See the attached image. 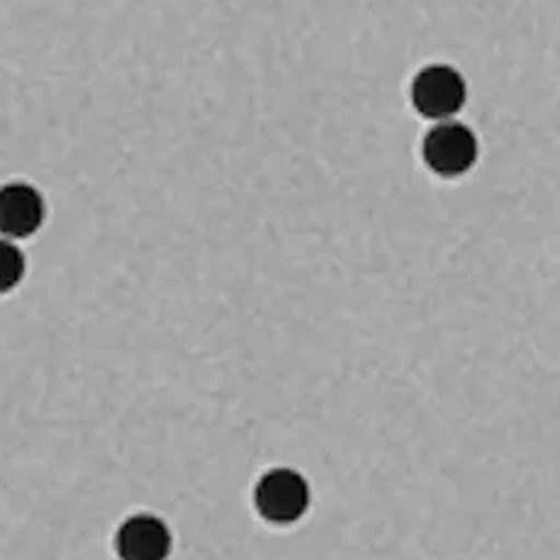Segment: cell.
Returning a JSON list of instances; mask_svg holds the SVG:
<instances>
[{
    "label": "cell",
    "mask_w": 560,
    "mask_h": 560,
    "mask_svg": "<svg viewBox=\"0 0 560 560\" xmlns=\"http://www.w3.org/2000/svg\"><path fill=\"white\" fill-rule=\"evenodd\" d=\"M254 508L271 524H295L310 508V485L293 468L268 470L254 488Z\"/></svg>",
    "instance_id": "1"
},
{
    "label": "cell",
    "mask_w": 560,
    "mask_h": 560,
    "mask_svg": "<svg viewBox=\"0 0 560 560\" xmlns=\"http://www.w3.org/2000/svg\"><path fill=\"white\" fill-rule=\"evenodd\" d=\"M409 95H412L419 115L427 120L444 122L454 120V115L466 103L468 91L460 71L446 67V63H432L417 73Z\"/></svg>",
    "instance_id": "2"
},
{
    "label": "cell",
    "mask_w": 560,
    "mask_h": 560,
    "mask_svg": "<svg viewBox=\"0 0 560 560\" xmlns=\"http://www.w3.org/2000/svg\"><path fill=\"white\" fill-rule=\"evenodd\" d=\"M422 154L427 166L444 178L463 176L478 161V137L456 120L436 122L424 137Z\"/></svg>",
    "instance_id": "3"
},
{
    "label": "cell",
    "mask_w": 560,
    "mask_h": 560,
    "mask_svg": "<svg viewBox=\"0 0 560 560\" xmlns=\"http://www.w3.org/2000/svg\"><path fill=\"white\" fill-rule=\"evenodd\" d=\"M47 220L45 196L25 180H10L0 186V236L27 240L37 234Z\"/></svg>",
    "instance_id": "4"
},
{
    "label": "cell",
    "mask_w": 560,
    "mask_h": 560,
    "mask_svg": "<svg viewBox=\"0 0 560 560\" xmlns=\"http://www.w3.org/2000/svg\"><path fill=\"white\" fill-rule=\"evenodd\" d=\"M120 560H166L171 556V532L164 520L139 512L127 516L115 534Z\"/></svg>",
    "instance_id": "5"
},
{
    "label": "cell",
    "mask_w": 560,
    "mask_h": 560,
    "mask_svg": "<svg viewBox=\"0 0 560 560\" xmlns=\"http://www.w3.org/2000/svg\"><path fill=\"white\" fill-rule=\"evenodd\" d=\"M27 273V258L23 249L13 242L0 236V295L15 290Z\"/></svg>",
    "instance_id": "6"
}]
</instances>
